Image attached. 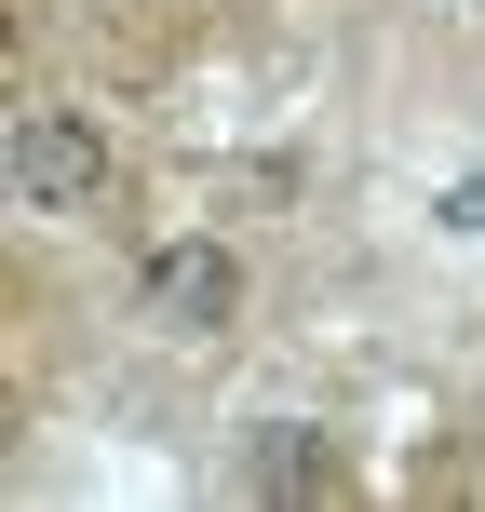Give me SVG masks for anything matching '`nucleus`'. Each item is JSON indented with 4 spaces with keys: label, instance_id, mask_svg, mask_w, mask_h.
Wrapping results in <instances>:
<instances>
[{
    "label": "nucleus",
    "instance_id": "f257e3e1",
    "mask_svg": "<svg viewBox=\"0 0 485 512\" xmlns=\"http://www.w3.org/2000/svg\"><path fill=\"white\" fill-rule=\"evenodd\" d=\"M0 176H14L27 216H95V203H108V135L81 122V108H14Z\"/></svg>",
    "mask_w": 485,
    "mask_h": 512
},
{
    "label": "nucleus",
    "instance_id": "20e7f679",
    "mask_svg": "<svg viewBox=\"0 0 485 512\" xmlns=\"http://www.w3.org/2000/svg\"><path fill=\"white\" fill-rule=\"evenodd\" d=\"M459 216H472V230H485V176H472V189H459Z\"/></svg>",
    "mask_w": 485,
    "mask_h": 512
},
{
    "label": "nucleus",
    "instance_id": "f03ea898",
    "mask_svg": "<svg viewBox=\"0 0 485 512\" xmlns=\"http://www.w3.org/2000/svg\"><path fill=\"white\" fill-rule=\"evenodd\" d=\"M135 297H149V324H162V337H216V324L243 310V256H230V243H162Z\"/></svg>",
    "mask_w": 485,
    "mask_h": 512
},
{
    "label": "nucleus",
    "instance_id": "7ed1b4c3",
    "mask_svg": "<svg viewBox=\"0 0 485 512\" xmlns=\"http://www.w3.org/2000/svg\"><path fill=\"white\" fill-rule=\"evenodd\" d=\"M256 486H270V499H324L337 486V445H310L297 418H283V432H256Z\"/></svg>",
    "mask_w": 485,
    "mask_h": 512
}]
</instances>
